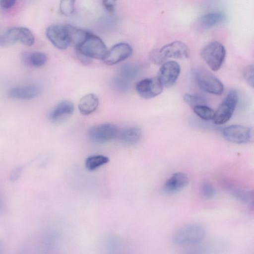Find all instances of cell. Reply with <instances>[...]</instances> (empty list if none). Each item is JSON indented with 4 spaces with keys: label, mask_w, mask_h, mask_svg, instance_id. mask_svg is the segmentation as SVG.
<instances>
[{
    "label": "cell",
    "mask_w": 254,
    "mask_h": 254,
    "mask_svg": "<svg viewBox=\"0 0 254 254\" xmlns=\"http://www.w3.org/2000/svg\"><path fill=\"white\" fill-rule=\"evenodd\" d=\"M205 230L198 224L186 225L174 235L173 241L178 245H193L201 242L205 236Z\"/></svg>",
    "instance_id": "6da1fadb"
},
{
    "label": "cell",
    "mask_w": 254,
    "mask_h": 254,
    "mask_svg": "<svg viewBox=\"0 0 254 254\" xmlns=\"http://www.w3.org/2000/svg\"><path fill=\"white\" fill-rule=\"evenodd\" d=\"M200 55L209 68L217 71L221 67L226 57V50L220 42L214 41L205 46Z\"/></svg>",
    "instance_id": "7a4b0ae2"
},
{
    "label": "cell",
    "mask_w": 254,
    "mask_h": 254,
    "mask_svg": "<svg viewBox=\"0 0 254 254\" xmlns=\"http://www.w3.org/2000/svg\"><path fill=\"white\" fill-rule=\"evenodd\" d=\"M75 49L76 52L90 59L102 60L108 52L107 47L102 39L91 33Z\"/></svg>",
    "instance_id": "3957f363"
},
{
    "label": "cell",
    "mask_w": 254,
    "mask_h": 254,
    "mask_svg": "<svg viewBox=\"0 0 254 254\" xmlns=\"http://www.w3.org/2000/svg\"><path fill=\"white\" fill-rule=\"evenodd\" d=\"M238 94L236 90H231L215 111L213 122L216 125H223L232 117L238 102Z\"/></svg>",
    "instance_id": "277c9868"
},
{
    "label": "cell",
    "mask_w": 254,
    "mask_h": 254,
    "mask_svg": "<svg viewBox=\"0 0 254 254\" xmlns=\"http://www.w3.org/2000/svg\"><path fill=\"white\" fill-rule=\"evenodd\" d=\"M195 78L199 87L207 93L220 95L224 91V85L221 81L205 69H197Z\"/></svg>",
    "instance_id": "5b68a950"
},
{
    "label": "cell",
    "mask_w": 254,
    "mask_h": 254,
    "mask_svg": "<svg viewBox=\"0 0 254 254\" xmlns=\"http://www.w3.org/2000/svg\"><path fill=\"white\" fill-rule=\"evenodd\" d=\"M222 133L226 139L234 143L245 144L254 140L253 128L250 127L230 125L224 127Z\"/></svg>",
    "instance_id": "8992f818"
},
{
    "label": "cell",
    "mask_w": 254,
    "mask_h": 254,
    "mask_svg": "<svg viewBox=\"0 0 254 254\" xmlns=\"http://www.w3.org/2000/svg\"><path fill=\"white\" fill-rule=\"evenodd\" d=\"M119 129L116 125L112 124H103L90 127L88 131L89 138L97 143H104L115 137Z\"/></svg>",
    "instance_id": "52a82bcc"
},
{
    "label": "cell",
    "mask_w": 254,
    "mask_h": 254,
    "mask_svg": "<svg viewBox=\"0 0 254 254\" xmlns=\"http://www.w3.org/2000/svg\"><path fill=\"white\" fill-rule=\"evenodd\" d=\"M180 72L181 67L177 62H166L160 68L157 78L163 87L169 88L176 83Z\"/></svg>",
    "instance_id": "ba28073f"
},
{
    "label": "cell",
    "mask_w": 254,
    "mask_h": 254,
    "mask_svg": "<svg viewBox=\"0 0 254 254\" xmlns=\"http://www.w3.org/2000/svg\"><path fill=\"white\" fill-rule=\"evenodd\" d=\"M46 34L52 44L59 49H66L70 45L65 25H51L47 27Z\"/></svg>",
    "instance_id": "9c48e42d"
},
{
    "label": "cell",
    "mask_w": 254,
    "mask_h": 254,
    "mask_svg": "<svg viewBox=\"0 0 254 254\" xmlns=\"http://www.w3.org/2000/svg\"><path fill=\"white\" fill-rule=\"evenodd\" d=\"M163 87L156 77L147 78L139 81L136 85V90L142 98L149 99L159 95Z\"/></svg>",
    "instance_id": "30bf717a"
},
{
    "label": "cell",
    "mask_w": 254,
    "mask_h": 254,
    "mask_svg": "<svg viewBox=\"0 0 254 254\" xmlns=\"http://www.w3.org/2000/svg\"><path fill=\"white\" fill-rule=\"evenodd\" d=\"M132 53L131 47L126 43H120L113 46L103 60L108 65L117 64L129 57Z\"/></svg>",
    "instance_id": "8fae6325"
},
{
    "label": "cell",
    "mask_w": 254,
    "mask_h": 254,
    "mask_svg": "<svg viewBox=\"0 0 254 254\" xmlns=\"http://www.w3.org/2000/svg\"><path fill=\"white\" fill-rule=\"evenodd\" d=\"M159 51L162 57L166 60L168 58L186 59L190 55L188 47L183 42L174 41L165 45Z\"/></svg>",
    "instance_id": "7c38bea8"
},
{
    "label": "cell",
    "mask_w": 254,
    "mask_h": 254,
    "mask_svg": "<svg viewBox=\"0 0 254 254\" xmlns=\"http://www.w3.org/2000/svg\"><path fill=\"white\" fill-rule=\"evenodd\" d=\"M188 183L189 178L186 174L177 172L165 182L163 190L167 193H174L183 189Z\"/></svg>",
    "instance_id": "4fadbf2b"
},
{
    "label": "cell",
    "mask_w": 254,
    "mask_h": 254,
    "mask_svg": "<svg viewBox=\"0 0 254 254\" xmlns=\"http://www.w3.org/2000/svg\"><path fill=\"white\" fill-rule=\"evenodd\" d=\"M226 19L225 14L221 12H212L200 16L197 20V27L206 30L224 23Z\"/></svg>",
    "instance_id": "5bb4252c"
},
{
    "label": "cell",
    "mask_w": 254,
    "mask_h": 254,
    "mask_svg": "<svg viewBox=\"0 0 254 254\" xmlns=\"http://www.w3.org/2000/svg\"><path fill=\"white\" fill-rule=\"evenodd\" d=\"M40 91V88L37 86L25 85L12 88L8 94L12 98L29 100L37 97Z\"/></svg>",
    "instance_id": "9a60e30c"
},
{
    "label": "cell",
    "mask_w": 254,
    "mask_h": 254,
    "mask_svg": "<svg viewBox=\"0 0 254 254\" xmlns=\"http://www.w3.org/2000/svg\"><path fill=\"white\" fill-rule=\"evenodd\" d=\"M74 111V106L69 101H63L59 103L51 111L49 118L53 121H57L71 115Z\"/></svg>",
    "instance_id": "2e32d148"
},
{
    "label": "cell",
    "mask_w": 254,
    "mask_h": 254,
    "mask_svg": "<svg viewBox=\"0 0 254 254\" xmlns=\"http://www.w3.org/2000/svg\"><path fill=\"white\" fill-rule=\"evenodd\" d=\"M99 103V99L95 94H88L81 98L79 102V112L83 115H90L97 109Z\"/></svg>",
    "instance_id": "e0dca14e"
},
{
    "label": "cell",
    "mask_w": 254,
    "mask_h": 254,
    "mask_svg": "<svg viewBox=\"0 0 254 254\" xmlns=\"http://www.w3.org/2000/svg\"><path fill=\"white\" fill-rule=\"evenodd\" d=\"M141 129L136 126L125 128L121 131L119 130L118 137L123 142L129 145L137 143L141 136Z\"/></svg>",
    "instance_id": "ac0fdd59"
},
{
    "label": "cell",
    "mask_w": 254,
    "mask_h": 254,
    "mask_svg": "<svg viewBox=\"0 0 254 254\" xmlns=\"http://www.w3.org/2000/svg\"><path fill=\"white\" fill-rule=\"evenodd\" d=\"M65 26L69 36L70 44L73 45L75 48L79 46L91 33L70 24H65Z\"/></svg>",
    "instance_id": "d6986e66"
},
{
    "label": "cell",
    "mask_w": 254,
    "mask_h": 254,
    "mask_svg": "<svg viewBox=\"0 0 254 254\" xmlns=\"http://www.w3.org/2000/svg\"><path fill=\"white\" fill-rule=\"evenodd\" d=\"M22 58L25 64L35 67L43 66L47 61V56L40 52L24 53Z\"/></svg>",
    "instance_id": "ffe728a7"
},
{
    "label": "cell",
    "mask_w": 254,
    "mask_h": 254,
    "mask_svg": "<svg viewBox=\"0 0 254 254\" xmlns=\"http://www.w3.org/2000/svg\"><path fill=\"white\" fill-rule=\"evenodd\" d=\"M19 27H14L8 29L0 36V46H7L19 41Z\"/></svg>",
    "instance_id": "44dd1931"
},
{
    "label": "cell",
    "mask_w": 254,
    "mask_h": 254,
    "mask_svg": "<svg viewBox=\"0 0 254 254\" xmlns=\"http://www.w3.org/2000/svg\"><path fill=\"white\" fill-rule=\"evenodd\" d=\"M109 161V159L107 156L102 155H92L86 158L85 165L88 170L94 171Z\"/></svg>",
    "instance_id": "7402d4cb"
},
{
    "label": "cell",
    "mask_w": 254,
    "mask_h": 254,
    "mask_svg": "<svg viewBox=\"0 0 254 254\" xmlns=\"http://www.w3.org/2000/svg\"><path fill=\"white\" fill-rule=\"evenodd\" d=\"M139 72V67L137 65L131 64L123 65L119 69L121 76L127 80L136 78Z\"/></svg>",
    "instance_id": "603a6c76"
},
{
    "label": "cell",
    "mask_w": 254,
    "mask_h": 254,
    "mask_svg": "<svg viewBox=\"0 0 254 254\" xmlns=\"http://www.w3.org/2000/svg\"><path fill=\"white\" fill-rule=\"evenodd\" d=\"M194 113L201 119L209 121L213 120L215 111L206 105H199L193 107Z\"/></svg>",
    "instance_id": "cb8c5ba5"
},
{
    "label": "cell",
    "mask_w": 254,
    "mask_h": 254,
    "mask_svg": "<svg viewBox=\"0 0 254 254\" xmlns=\"http://www.w3.org/2000/svg\"><path fill=\"white\" fill-rule=\"evenodd\" d=\"M19 41L26 46H31L34 43V35L27 28L19 27Z\"/></svg>",
    "instance_id": "d4e9b609"
},
{
    "label": "cell",
    "mask_w": 254,
    "mask_h": 254,
    "mask_svg": "<svg viewBox=\"0 0 254 254\" xmlns=\"http://www.w3.org/2000/svg\"><path fill=\"white\" fill-rule=\"evenodd\" d=\"M184 101L192 108L199 105H206V100L203 97L186 93L183 96Z\"/></svg>",
    "instance_id": "484cf974"
},
{
    "label": "cell",
    "mask_w": 254,
    "mask_h": 254,
    "mask_svg": "<svg viewBox=\"0 0 254 254\" xmlns=\"http://www.w3.org/2000/svg\"><path fill=\"white\" fill-rule=\"evenodd\" d=\"M75 0H61L60 10L66 16L70 15L74 11Z\"/></svg>",
    "instance_id": "4316f807"
},
{
    "label": "cell",
    "mask_w": 254,
    "mask_h": 254,
    "mask_svg": "<svg viewBox=\"0 0 254 254\" xmlns=\"http://www.w3.org/2000/svg\"><path fill=\"white\" fill-rule=\"evenodd\" d=\"M113 88L120 92H125L129 87L128 80L122 77L115 78L112 81Z\"/></svg>",
    "instance_id": "83f0119b"
},
{
    "label": "cell",
    "mask_w": 254,
    "mask_h": 254,
    "mask_svg": "<svg viewBox=\"0 0 254 254\" xmlns=\"http://www.w3.org/2000/svg\"><path fill=\"white\" fill-rule=\"evenodd\" d=\"M202 195L206 198H213L215 194V190L213 186L209 182L203 183L201 187Z\"/></svg>",
    "instance_id": "f1b7e54d"
},
{
    "label": "cell",
    "mask_w": 254,
    "mask_h": 254,
    "mask_svg": "<svg viewBox=\"0 0 254 254\" xmlns=\"http://www.w3.org/2000/svg\"><path fill=\"white\" fill-rule=\"evenodd\" d=\"M235 196L239 200L243 202L250 203L253 201V191L248 190H234Z\"/></svg>",
    "instance_id": "f546056e"
},
{
    "label": "cell",
    "mask_w": 254,
    "mask_h": 254,
    "mask_svg": "<svg viewBox=\"0 0 254 254\" xmlns=\"http://www.w3.org/2000/svg\"><path fill=\"white\" fill-rule=\"evenodd\" d=\"M244 77L247 84L254 87V67L253 64L248 65L244 71Z\"/></svg>",
    "instance_id": "4dcf8cb0"
},
{
    "label": "cell",
    "mask_w": 254,
    "mask_h": 254,
    "mask_svg": "<svg viewBox=\"0 0 254 254\" xmlns=\"http://www.w3.org/2000/svg\"><path fill=\"white\" fill-rule=\"evenodd\" d=\"M149 58L153 63L157 65L162 64L166 61L158 49L152 50L150 53Z\"/></svg>",
    "instance_id": "1f68e13d"
},
{
    "label": "cell",
    "mask_w": 254,
    "mask_h": 254,
    "mask_svg": "<svg viewBox=\"0 0 254 254\" xmlns=\"http://www.w3.org/2000/svg\"><path fill=\"white\" fill-rule=\"evenodd\" d=\"M117 0H102V3L106 10L109 13H114Z\"/></svg>",
    "instance_id": "d6a6232c"
},
{
    "label": "cell",
    "mask_w": 254,
    "mask_h": 254,
    "mask_svg": "<svg viewBox=\"0 0 254 254\" xmlns=\"http://www.w3.org/2000/svg\"><path fill=\"white\" fill-rule=\"evenodd\" d=\"M23 171V167L18 166L14 168L11 172L9 180L11 182H14L20 177Z\"/></svg>",
    "instance_id": "836d02e7"
},
{
    "label": "cell",
    "mask_w": 254,
    "mask_h": 254,
    "mask_svg": "<svg viewBox=\"0 0 254 254\" xmlns=\"http://www.w3.org/2000/svg\"><path fill=\"white\" fill-rule=\"evenodd\" d=\"M16 0H0V6L3 9H8L13 6Z\"/></svg>",
    "instance_id": "e575fe53"
}]
</instances>
